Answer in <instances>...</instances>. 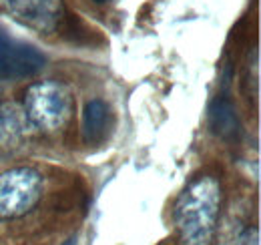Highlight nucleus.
<instances>
[{
  "label": "nucleus",
  "mask_w": 261,
  "mask_h": 245,
  "mask_svg": "<svg viewBox=\"0 0 261 245\" xmlns=\"http://www.w3.org/2000/svg\"><path fill=\"white\" fill-rule=\"evenodd\" d=\"M221 189L213 177L189 185L175 203V223L185 245H207L215 231Z\"/></svg>",
  "instance_id": "obj_1"
},
{
  "label": "nucleus",
  "mask_w": 261,
  "mask_h": 245,
  "mask_svg": "<svg viewBox=\"0 0 261 245\" xmlns=\"http://www.w3.org/2000/svg\"><path fill=\"white\" fill-rule=\"evenodd\" d=\"M24 117L38 129H59L70 117V94L59 83H36L27 91Z\"/></svg>",
  "instance_id": "obj_2"
},
{
  "label": "nucleus",
  "mask_w": 261,
  "mask_h": 245,
  "mask_svg": "<svg viewBox=\"0 0 261 245\" xmlns=\"http://www.w3.org/2000/svg\"><path fill=\"white\" fill-rule=\"evenodd\" d=\"M42 195V177L29 167L10 169L0 175V221L31 211Z\"/></svg>",
  "instance_id": "obj_3"
},
{
  "label": "nucleus",
  "mask_w": 261,
  "mask_h": 245,
  "mask_svg": "<svg viewBox=\"0 0 261 245\" xmlns=\"http://www.w3.org/2000/svg\"><path fill=\"white\" fill-rule=\"evenodd\" d=\"M8 14L31 31L50 34L65 18V0H6Z\"/></svg>",
  "instance_id": "obj_4"
},
{
  "label": "nucleus",
  "mask_w": 261,
  "mask_h": 245,
  "mask_svg": "<svg viewBox=\"0 0 261 245\" xmlns=\"http://www.w3.org/2000/svg\"><path fill=\"white\" fill-rule=\"evenodd\" d=\"M44 55L38 53L33 44L10 40L4 57L0 61L2 79H31L44 68Z\"/></svg>",
  "instance_id": "obj_5"
},
{
  "label": "nucleus",
  "mask_w": 261,
  "mask_h": 245,
  "mask_svg": "<svg viewBox=\"0 0 261 245\" xmlns=\"http://www.w3.org/2000/svg\"><path fill=\"white\" fill-rule=\"evenodd\" d=\"M109 125V107L100 101L93 99L85 105L83 111V139L87 145H97L107 137Z\"/></svg>",
  "instance_id": "obj_6"
},
{
  "label": "nucleus",
  "mask_w": 261,
  "mask_h": 245,
  "mask_svg": "<svg viewBox=\"0 0 261 245\" xmlns=\"http://www.w3.org/2000/svg\"><path fill=\"white\" fill-rule=\"evenodd\" d=\"M209 127L217 137L225 141H233L239 135L237 111L227 99H217L209 107Z\"/></svg>",
  "instance_id": "obj_7"
},
{
  "label": "nucleus",
  "mask_w": 261,
  "mask_h": 245,
  "mask_svg": "<svg viewBox=\"0 0 261 245\" xmlns=\"http://www.w3.org/2000/svg\"><path fill=\"white\" fill-rule=\"evenodd\" d=\"M24 121L27 117L16 105L0 107V147H14L20 141L24 135Z\"/></svg>",
  "instance_id": "obj_8"
},
{
  "label": "nucleus",
  "mask_w": 261,
  "mask_h": 245,
  "mask_svg": "<svg viewBox=\"0 0 261 245\" xmlns=\"http://www.w3.org/2000/svg\"><path fill=\"white\" fill-rule=\"evenodd\" d=\"M65 245H76V239H74V237H70V239H68Z\"/></svg>",
  "instance_id": "obj_9"
},
{
  "label": "nucleus",
  "mask_w": 261,
  "mask_h": 245,
  "mask_svg": "<svg viewBox=\"0 0 261 245\" xmlns=\"http://www.w3.org/2000/svg\"><path fill=\"white\" fill-rule=\"evenodd\" d=\"M95 4H107V2H111V0H93Z\"/></svg>",
  "instance_id": "obj_10"
}]
</instances>
